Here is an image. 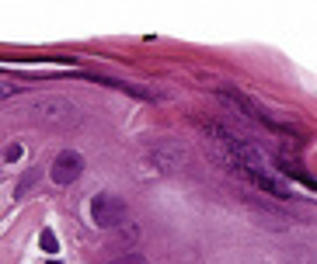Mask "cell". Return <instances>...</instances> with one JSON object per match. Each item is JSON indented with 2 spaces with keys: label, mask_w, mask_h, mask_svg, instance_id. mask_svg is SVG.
<instances>
[{
  "label": "cell",
  "mask_w": 317,
  "mask_h": 264,
  "mask_svg": "<svg viewBox=\"0 0 317 264\" xmlns=\"http://www.w3.org/2000/svg\"><path fill=\"white\" fill-rule=\"evenodd\" d=\"M216 97L230 108V112H240L244 118H251V122H261L265 129L272 132H293V125L289 122H282V118H276V115L269 112V108H261V104H255L248 94H240V91H234V87H220Z\"/></svg>",
  "instance_id": "1"
},
{
  "label": "cell",
  "mask_w": 317,
  "mask_h": 264,
  "mask_svg": "<svg viewBox=\"0 0 317 264\" xmlns=\"http://www.w3.org/2000/svg\"><path fill=\"white\" fill-rule=\"evenodd\" d=\"M39 177H42V170H39V167H35V170H28V174L21 177L18 184H14V198H25L28 191L35 188V181H39Z\"/></svg>",
  "instance_id": "8"
},
{
  "label": "cell",
  "mask_w": 317,
  "mask_h": 264,
  "mask_svg": "<svg viewBox=\"0 0 317 264\" xmlns=\"http://www.w3.org/2000/svg\"><path fill=\"white\" fill-rule=\"evenodd\" d=\"M21 153H25V146H21V143H7V150H4V164H7V167H11V164H18Z\"/></svg>",
  "instance_id": "10"
},
{
  "label": "cell",
  "mask_w": 317,
  "mask_h": 264,
  "mask_svg": "<svg viewBox=\"0 0 317 264\" xmlns=\"http://www.w3.org/2000/svg\"><path fill=\"white\" fill-rule=\"evenodd\" d=\"M136 240H139V226H136V223H126V226L115 229V236H112V247H122V254H129Z\"/></svg>",
  "instance_id": "7"
},
{
  "label": "cell",
  "mask_w": 317,
  "mask_h": 264,
  "mask_svg": "<svg viewBox=\"0 0 317 264\" xmlns=\"http://www.w3.org/2000/svg\"><path fill=\"white\" fill-rule=\"evenodd\" d=\"M91 223L98 229H119L129 223V205L126 198L112 195V191H101L91 198Z\"/></svg>",
  "instance_id": "3"
},
{
  "label": "cell",
  "mask_w": 317,
  "mask_h": 264,
  "mask_svg": "<svg viewBox=\"0 0 317 264\" xmlns=\"http://www.w3.org/2000/svg\"><path fill=\"white\" fill-rule=\"evenodd\" d=\"M39 244H42V250H45V254H56V250H60V240H56V233H53V229H49V226L42 229Z\"/></svg>",
  "instance_id": "9"
},
{
  "label": "cell",
  "mask_w": 317,
  "mask_h": 264,
  "mask_svg": "<svg viewBox=\"0 0 317 264\" xmlns=\"http://www.w3.org/2000/svg\"><path fill=\"white\" fill-rule=\"evenodd\" d=\"M53 264H56V261H53Z\"/></svg>",
  "instance_id": "13"
},
{
  "label": "cell",
  "mask_w": 317,
  "mask_h": 264,
  "mask_svg": "<svg viewBox=\"0 0 317 264\" xmlns=\"http://www.w3.org/2000/svg\"><path fill=\"white\" fill-rule=\"evenodd\" d=\"M234 174L240 177H248L258 191H269V195H276V198H289V188H286V181H279L272 170H248V167H234Z\"/></svg>",
  "instance_id": "6"
},
{
  "label": "cell",
  "mask_w": 317,
  "mask_h": 264,
  "mask_svg": "<svg viewBox=\"0 0 317 264\" xmlns=\"http://www.w3.org/2000/svg\"><path fill=\"white\" fill-rule=\"evenodd\" d=\"M21 87H14V84H11V80H4V97H11V94H18Z\"/></svg>",
  "instance_id": "12"
},
{
  "label": "cell",
  "mask_w": 317,
  "mask_h": 264,
  "mask_svg": "<svg viewBox=\"0 0 317 264\" xmlns=\"http://www.w3.org/2000/svg\"><path fill=\"white\" fill-rule=\"evenodd\" d=\"M32 118L39 125H49V129H70L77 122V104L63 94H42L32 104Z\"/></svg>",
  "instance_id": "2"
},
{
  "label": "cell",
  "mask_w": 317,
  "mask_h": 264,
  "mask_svg": "<svg viewBox=\"0 0 317 264\" xmlns=\"http://www.w3.org/2000/svg\"><path fill=\"white\" fill-rule=\"evenodd\" d=\"M108 264H147V257H143V254H136V250H129V254H119V257H112Z\"/></svg>",
  "instance_id": "11"
},
{
  "label": "cell",
  "mask_w": 317,
  "mask_h": 264,
  "mask_svg": "<svg viewBox=\"0 0 317 264\" xmlns=\"http://www.w3.org/2000/svg\"><path fill=\"white\" fill-rule=\"evenodd\" d=\"M143 160L150 164L154 174H175L178 167H185L188 150H185V143H178V139H157L150 150L143 153Z\"/></svg>",
  "instance_id": "4"
},
{
  "label": "cell",
  "mask_w": 317,
  "mask_h": 264,
  "mask_svg": "<svg viewBox=\"0 0 317 264\" xmlns=\"http://www.w3.org/2000/svg\"><path fill=\"white\" fill-rule=\"evenodd\" d=\"M80 174H84V156L77 150H63L56 153V160H53V167H49V177H53V184H60V188H70L74 181H77Z\"/></svg>",
  "instance_id": "5"
}]
</instances>
